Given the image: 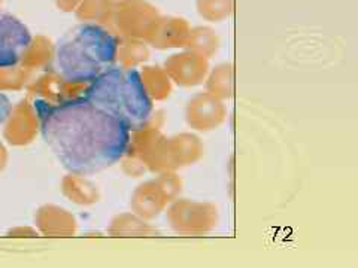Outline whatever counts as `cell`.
Returning a JSON list of instances; mask_svg holds the SVG:
<instances>
[{
  "instance_id": "obj_1",
  "label": "cell",
  "mask_w": 358,
  "mask_h": 268,
  "mask_svg": "<svg viewBox=\"0 0 358 268\" xmlns=\"http://www.w3.org/2000/svg\"><path fill=\"white\" fill-rule=\"evenodd\" d=\"M35 112L43 140L72 174L103 172L129 148L130 130L84 96L55 105L36 100Z\"/></svg>"
},
{
  "instance_id": "obj_2",
  "label": "cell",
  "mask_w": 358,
  "mask_h": 268,
  "mask_svg": "<svg viewBox=\"0 0 358 268\" xmlns=\"http://www.w3.org/2000/svg\"><path fill=\"white\" fill-rule=\"evenodd\" d=\"M120 38L99 22H83L64 33L54 50V66L63 80L90 84L117 66Z\"/></svg>"
},
{
  "instance_id": "obj_3",
  "label": "cell",
  "mask_w": 358,
  "mask_h": 268,
  "mask_svg": "<svg viewBox=\"0 0 358 268\" xmlns=\"http://www.w3.org/2000/svg\"><path fill=\"white\" fill-rule=\"evenodd\" d=\"M84 97L121 121L130 131L163 121V114L155 112L136 69L110 67L88 84Z\"/></svg>"
},
{
  "instance_id": "obj_4",
  "label": "cell",
  "mask_w": 358,
  "mask_h": 268,
  "mask_svg": "<svg viewBox=\"0 0 358 268\" xmlns=\"http://www.w3.org/2000/svg\"><path fill=\"white\" fill-rule=\"evenodd\" d=\"M205 155L203 142L194 133H179L167 137L162 133L142 155V163L148 173H178L194 165Z\"/></svg>"
},
{
  "instance_id": "obj_5",
  "label": "cell",
  "mask_w": 358,
  "mask_h": 268,
  "mask_svg": "<svg viewBox=\"0 0 358 268\" xmlns=\"http://www.w3.org/2000/svg\"><path fill=\"white\" fill-rule=\"evenodd\" d=\"M184 188L178 173H160L136 186L131 194V211L141 218L152 221L159 218L167 206L181 197Z\"/></svg>"
},
{
  "instance_id": "obj_6",
  "label": "cell",
  "mask_w": 358,
  "mask_h": 268,
  "mask_svg": "<svg viewBox=\"0 0 358 268\" xmlns=\"http://www.w3.org/2000/svg\"><path fill=\"white\" fill-rule=\"evenodd\" d=\"M166 221L175 232L182 236H205L218 227L220 210L209 201L178 197L167 206Z\"/></svg>"
},
{
  "instance_id": "obj_7",
  "label": "cell",
  "mask_w": 358,
  "mask_h": 268,
  "mask_svg": "<svg viewBox=\"0 0 358 268\" xmlns=\"http://www.w3.org/2000/svg\"><path fill=\"white\" fill-rule=\"evenodd\" d=\"M33 36L29 27L9 13H0V69H10L24 60Z\"/></svg>"
},
{
  "instance_id": "obj_8",
  "label": "cell",
  "mask_w": 358,
  "mask_h": 268,
  "mask_svg": "<svg viewBox=\"0 0 358 268\" xmlns=\"http://www.w3.org/2000/svg\"><path fill=\"white\" fill-rule=\"evenodd\" d=\"M227 115L229 110L226 103L206 91L193 96L185 106L187 126L199 133L220 128L226 122Z\"/></svg>"
},
{
  "instance_id": "obj_9",
  "label": "cell",
  "mask_w": 358,
  "mask_h": 268,
  "mask_svg": "<svg viewBox=\"0 0 358 268\" xmlns=\"http://www.w3.org/2000/svg\"><path fill=\"white\" fill-rule=\"evenodd\" d=\"M163 67L172 82L182 88L201 85L210 70L209 60L192 50L172 54L171 57H167Z\"/></svg>"
},
{
  "instance_id": "obj_10",
  "label": "cell",
  "mask_w": 358,
  "mask_h": 268,
  "mask_svg": "<svg viewBox=\"0 0 358 268\" xmlns=\"http://www.w3.org/2000/svg\"><path fill=\"white\" fill-rule=\"evenodd\" d=\"M160 18L159 10L150 3L143 0H130L118 15V27L126 38L147 42Z\"/></svg>"
},
{
  "instance_id": "obj_11",
  "label": "cell",
  "mask_w": 358,
  "mask_h": 268,
  "mask_svg": "<svg viewBox=\"0 0 358 268\" xmlns=\"http://www.w3.org/2000/svg\"><path fill=\"white\" fill-rule=\"evenodd\" d=\"M189 33H192V27H189L188 22L182 18H160L159 24L155 26L152 35L150 36L147 43H150L151 47L160 51L185 48Z\"/></svg>"
},
{
  "instance_id": "obj_12",
  "label": "cell",
  "mask_w": 358,
  "mask_h": 268,
  "mask_svg": "<svg viewBox=\"0 0 358 268\" xmlns=\"http://www.w3.org/2000/svg\"><path fill=\"white\" fill-rule=\"evenodd\" d=\"M145 91L152 102H164L173 93V82L162 66H143L139 72Z\"/></svg>"
},
{
  "instance_id": "obj_13",
  "label": "cell",
  "mask_w": 358,
  "mask_h": 268,
  "mask_svg": "<svg viewBox=\"0 0 358 268\" xmlns=\"http://www.w3.org/2000/svg\"><path fill=\"white\" fill-rule=\"evenodd\" d=\"M109 232L117 237H155L160 236V231L150 221L141 218L136 214L118 215L109 228Z\"/></svg>"
},
{
  "instance_id": "obj_14",
  "label": "cell",
  "mask_w": 358,
  "mask_h": 268,
  "mask_svg": "<svg viewBox=\"0 0 358 268\" xmlns=\"http://www.w3.org/2000/svg\"><path fill=\"white\" fill-rule=\"evenodd\" d=\"M206 93L222 102L230 100L234 94V67L231 63H221L209 70L205 80Z\"/></svg>"
},
{
  "instance_id": "obj_15",
  "label": "cell",
  "mask_w": 358,
  "mask_h": 268,
  "mask_svg": "<svg viewBox=\"0 0 358 268\" xmlns=\"http://www.w3.org/2000/svg\"><path fill=\"white\" fill-rule=\"evenodd\" d=\"M151 59L148 43L141 39H120L117 50V66L122 69H136Z\"/></svg>"
},
{
  "instance_id": "obj_16",
  "label": "cell",
  "mask_w": 358,
  "mask_h": 268,
  "mask_svg": "<svg viewBox=\"0 0 358 268\" xmlns=\"http://www.w3.org/2000/svg\"><path fill=\"white\" fill-rule=\"evenodd\" d=\"M220 47L221 40L214 30L208 27H196L192 29V33H189L185 50H192L200 55H203L205 59L210 60L215 57L217 52L220 51Z\"/></svg>"
},
{
  "instance_id": "obj_17",
  "label": "cell",
  "mask_w": 358,
  "mask_h": 268,
  "mask_svg": "<svg viewBox=\"0 0 358 268\" xmlns=\"http://www.w3.org/2000/svg\"><path fill=\"white\" fill-rule=\"evenodd\" d=\"M199 14L208 21L220 22L231 13V0H199Z\"/></svg>"
},
{
  "instance_id": "obj_18",
  "label": "cell",
  "mask_w": 358,
  "mask_h": 268,
  "mask_svg": "<svg viewBox=\"0 0 358 268\" xmlns=\"http://www.w3.org/2000/svg\"><path fill=\"white\" fill-rule=\"evenodd\" d=\"M120 163L122 164V170H124V173L129 177H142L143 174L148 173L145 164L141 160L134 158V156H131V155L124 154V156L120 160Z\"/></svg>"
}]
</instances>
